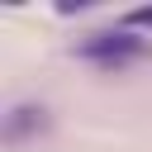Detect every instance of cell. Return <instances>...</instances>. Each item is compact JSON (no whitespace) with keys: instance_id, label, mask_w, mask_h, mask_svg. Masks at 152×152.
Returning a JSON list of instances; mask_svg holds the SVG:
<instances>
[{"instance_id":"cell-2","label":"cell","mask_w":152,"mask_h":152,"mask_svg":"<svg viewBox=\"0 0 152 152\" xmlns=\"http://www.w3.org/2000/svg\"><path fill=\"white\" fill-rule=\"evenodd\" d=\"M124 28H152V5H138L124 14Z\"/></svg>"},{"instance_id":"cell-1","label":"cell","mask_w":152,"mask_h":152,"mask_svg":"<svg viewBox=\"0 0 152 152\" xmlns=\"http://www.w3.org/2000/svg\"><path fill=\"white\" fill-rule=\"evenodd\" d=\"M86 62H95V66H124V62H133V57H147L152 48H147V38H138L133 28H104V33H90L81 48H76Z\"/></svg>"}]
</instances>
